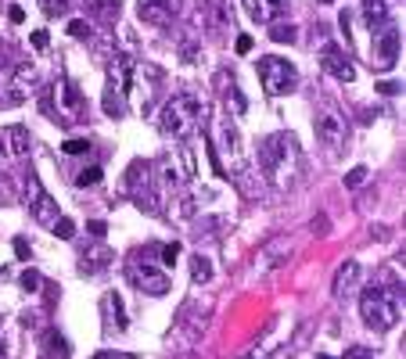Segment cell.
I'll return each mask as SVG.
<instances>
[{"label":"cell","instance_id":"1","mask_svg":"<svg viewBox=\"0 0 406 359\" xmlns=\"http://www.w3.org/2000/svg\"><path fill=\"white\" fill-rule=\"evenodd\" d=\"M299 162H302V151H299V140L295 133L280 130V133H270L267 140L259 144V169L273 187H291L295 176H299Z\"/></svg>","mask_w":406,"mask_h":359},{"label":"cell","instance_id":"2","mask_svg":"<svg viewBox=\"0 0 406 359\" xmlns=\"http://www.w3.org/2000/svg\"><path fill=\"white\" fill-rule=\"evenodd\" d=\"M201 119H205V101L198 93H173L159 112V133L173 140H187L198 130Z\"/></svg>","mask_w":406,"mask_h":359},{"label":"cell","instance_id":"3","mask_svg":"<svg viewBox=\"0 0 406 359\" xmlns=\"http://www.w3.org/2000/svg\"><path fill=\"white\" fill-rule=\"evenodd\" d=\"M399 313H403V291L399 288H385V284H370L363 294H360V316L370 331H392L399 323Z\"/></svg>","mask_w":406,"mask_h":359},{"label":"cell","instance_id":"4","mask_svg":"<svg viewBox=\"0 0 406 359\" xmlns=\"http://www.w3.org/2000/svg\"><path fill=\"white\" fill-rule=\"evenodd\" d=\"M130 80H133V61L126 54H119L112 65H108V83H104V97H101V108H104L108 119H122V115H126Z\"/></svg>","mask_w":406,"mask_h":359},{"label":"cell","instance_id":"5","mask_svg":"<svg viewBox=\"0 0 406 359\" xmlns=\"http://www.w3.org/2000/svg\"><path fill=\"white\" fill-rule=\"evenodd\" d=\"M259 83L270 97H284V93H291L299 86V69H295L288 58L267 54V58H259Z\"/></svg>","mask_w":406,"mask_h":359},{"label":"cell","instance_id":"6","mask_svg":"<svg viewBox=\"0 0 406 359\" xmlns=\"http://www.w3.org/2000/svg\"><path fill=\"white\" fill-rule=\"evenodd\" d=\"M43 112L47 115H65V119H76L83 112V93H80V86H76L69 76H58V83H54V90L51 93H43Z\"/></svg>","mask_w":406,"mask_h":359},{"label":"cell","instance_id":"7","mask_svg":"<svg viewBox=\"0 0 406 359\" xmlns=\"http://www.w3.org/2000/svg\"><path fill=\"white\" fill-rule=\"evenodd\" d=\"M126 194H130L144 212H159V198H155V169H151V162L137 159V162L126 169Z\"/></svg>","mask_w":406,"mask_h":359},{"label":"cell","instance_id":"8","mask_svg":"<svg viewBox=\"0 0 406 359\" xmlns=\"http://www.w3.org/2000/svg\"><path fill=\"white\" fill-rule=\"evenodd\" d=\"M25 205H29V212H33V220L40 223V227H54V220H58V201L43 191V183L29 173L25 176Z\"/></svg>","mask_w":406,"mask_h":359},{"label":"cell","instance_id":"9","mask_svg":"<svg viewBox=\"0 0 406 359\" xmlns=\"http://www.w3.org/2000/svg\"><path fill=\"white\" fill-rule=\"evenodd\" d=\"M126 277H130V284H133L137 291L151 294V299H162V294H169V277H166L159 266H148V262H140V259H130Z\"/></svg>","mask_w":406,"mask_h":359},{"label":"cell","instance_id":"10","mask_svg":"<svg viewBox=\"0 0 406 359\" xmlns=\"http://www.w3.org/2000/svg\"><path fill=\"white\" fill-rule=\"evenodd\" d=\"M317 140L331 151V154H338L341 151V144H346V115L338 112V108H320V115H317Z\"/></svg>","mask_w":406,"mask_h":359},{"label":"cell","instance_id":"11","mask_svg":"<svg viewBox=\"0 0 406 359\" xmlns=\"http://www.w3.org/2000/svg\"><path fill=\"white\" fill-rule=\"evenodd\" d=\"M216 154H223L238 173L245 169V148H241V133L234 126V119H223L220 126H216Z\"/></svg>","mask_w":406,"mask_h":359},{"label":"cell","instance_id":"12","mask_svg":"<svg viewBox=\"0 0 406 359\" xmlns=\"http://www.w3.org/2000/svg\"><path fill=\"white\" fill-rule=\"evenodd\" d=\"M183 0H137V14L148 25H169L173 19H180Z\"/></svg>","mask_w":406,"mask_h":359},{"label":"cell","instance_id":"13","mask_svg":"<svg viewBox=\"0 0 406 359\" xmlns=\"http://www.w3.org/2000/svg\"><path fill=\"white\" fill-rule=\"evenodd\" d=\"M29 130L25 126H0V162H19L29 154Z\"/></svg>","mask_w":406,"mask_h":359},{"label":"cell","instance_id":"14","mask_svg":"<svg viewBox=\"0 0 406 359\" xmlns=\"http://www.w3.org/2000/svg\"><path fill=\"white\" fill-rule=\"evenodd\" d=\"M320 65H324L327 76H335L338 83H356V69H352L349 54L341 51L338 43H327L324 51H320Z\"/></svg>","mask_w":406,"mask_h":359},{"label":"cell","instance_id":"15","mask_svg":"<svg viewBox=\"0 0 406 359\" xmlns=\"http://www.w3.org/2000/svg\"><path fill=\"white\" fill-rule=\"evenodd\" d=\"M396 58H399V29L385 25L374 33V61H378V69H392Z\"/></svg>","mask_w":406,"mask_h":359},{"label":"cell","instance_id":"16","mask_svg":"<svg viewBox=\"0 0 406 359\" xmlns=\"http://www.w3.org/2000/svg\"><path fill=\"white\" fill-rule=\"evenodd\" d=\"M360 277H363V266L356 259H346L338 266V273H335V284H331V294L338 302H346V299H352L356 294V288H360Z\"/></svg>","mask_w":406,"mask_h":359},{"label":"cell","instance_id":"17","mask_svg":"<svg viewBox=\"0 0 406 359\" xmlns=\"http://www.w3.org/2000/svg\"><path fill=\"white\" fill-rule=\"evenodd\" d=\"M155 173H159L155 180H159L162 194H173V191H177L180 183H187V180H183V173L177 169V162H173V154H162V159L155 162Z\"/></svg>","mask_w":406,"mask_h":359},{"label":"cell","instance_id":"18","mask_svg":"<svg viewBox=\"0 0 406 359\" xmlns=\"http://www.w3.org/2000/svg\"><path fill=\"white\" fill-rule=\"evenodd\" d=\"M101 313H104V331H126V313H122L119 294H104Z\"/></svg>","mask_w":406,"mask_h":359},{"label":"cell","instance_id":"19","mask_svg":"<svg viewBox=\"0 0 406 359\" xmlns=\"http://www.w3.org/2000/svg\"><path fill=\"white\" fill-rule=\"evenodd\" d=\"M40 359H72L69 356V341L61 338L54 327H51V331H43V338H40Z\"/></svg>","mask_w":406,"mask_h":359},{"label":"cell","instance_id":"20","mask_svg":"<svg viewBox=\"0 0 406 359\" xmlns=\"http://www.w3.org/2000/svg\"><path fill=\"white\" fill-rule=\"evenodd\" d=\"M363 22L370 33H378V29L392 25V8L388 4H363Z\"/></svg>","mask_w":406,"mask_h":359},{"label":"cell","instance_id":"21","mask_svg":"<svg viewBox=\"0 0 406 359\" xmlns=\"http://www.w3.org/2000/svg\"><path fill=\"white\" fill-rule=\"evenodd\" d=\"M216 83H220V90H223V101L234 108V115H245L248 112V101L241 97V90H238V83H234V80H227V72L220 76V80H216Z\"/></svg>","mask_w":406,"mask_h":359},{"label":"cell","instance_id":"22","mask_svg":"<svg viewBox=\"0 0 406 359\" xmlns=\"http://www.w3.org/2000/svg\"><path fill=\"white\" fill-rule=\"evenodd\" d=\"M191 280L194 284H209L212 280V262L205 255H191Z\"/></svg>","mask_w":406,"mask_h":359},{"label":"cell","instance_id":"23","mask_svg":"<svg viewBox=\"0 0 406 359\" xmlns=\"http://www.w3.org/2000/svg\"><path fill=\"white\" fill-rule=\"evenodd\" d=\"M241 8L245 14L252 22H270V8H267V0H241Z\"/></svg>","mask_w":406,"mask_h":359},{"label":"cell","instance_id":"24","mask_svg":"<svg viewBox=\"0 0 406 359\" xmlns=\"http://www.w3.org/2000/svg\"><path fill=\"white\" fill-rule=\"evenodd\" d=\"M295 36H299V29H295L291 22H277V25H270V40H277V43H295Z\"/></svg>","mask_w":406,"mask_h":359},{"label":"cell","instance_id":"25","mask_svg":"<svg viewBox=\"0 0 406 359\" xmlns=\"http://www.w3.org/2000/svg\"><path fill=\"white\" fill-rule=\"evenodd\" d=\"M363 183H367V165H356V169L346 173V187H349V191H356V187H363Z\"/></svg>","mask_w":406,"mask_h":359},{"label":"cell","instance_id":"26","mask_svg":"<svg viewBox=\"0 0 406 359\" xmlns=\"http://www.w3.org/2000/svg\"><path fill=\"white\" fill-rule=\"evenodd\" d=\"M51 230L58 233V238H65V241H69V238H72V233H76V223L69 220V216H58V220H54V227H51Z\"/></svg>","mask_w":406,"mask_h":359},{"label":"cell","instance_id":"27","mask_svg":"<svg viewBox=\"0 0 406 359\" xmlns=\"http://www.w3.org/2000/svg\"><path fill=\"white\" fill-rule=\"evenodd\" d=\"M80 187H98L101 183V165H90V169H83L80 173V180H76Z\"/></svg>","mask_w":406,"mask_h":359},{"label":"cell","instance_id":"28","mask_svg":"<svg viewBox=\"0 0 406 359\" xmlns=\"http://www.w3.org/2000/svg\"><path fill=\"white\" fill-rule=\"evenodd\" d=\"M61 151L76 159V154H87V151H90V144H87V140H80V137H72V140H65V144H61Z\"/></svg>","mask_w":406,"mask_h":359},{"label":"cell","instance_id":"29","mask_svg":"<svg viewBox=\"0 0 406 359\" xmlns=\"http://www.w3.org/2000/svg\"><path fill=\"white\" fill-rule=\"evenodd\" d=\"M69 4H72V0H40V8H43L47 14H61Z\"/></svg>","mask_w":406,"mask_h":359},{"label":"cell","instance_id":"30","mask_svg":"<svg viewBox=\"0 0 406 359\" xmlns=\"http://www.w3.org/2000/svg\"><path fill=\"white\" fill-rule=\"evenodd\" d=\"M159 255H162V262H166V266H173V262H177V255H180V244H162V248H159Z\"/></svg>","mask_w":406,"mask_h":359},{"label":"cell","instance_id":"31","mask_svg":"<svg viewBox=\"0 0 406 359\" xmlns=\"http://www.w3.org/2000/svg\"><path fill=\"white\" fill-rule=\"evenodd\" d=\"M69 33H72L76 40H87V36H90V25H87L83 19H76V22H69Z\"/></svg>","mask_w":406,"mask_h":359},{"label":"cell","instance_id":"32","mask_svg":"<svg viewBox=\"0 0 406 359\" xmlns=\"http://www.w3.org/2000/svg\"><path fill=\"white\" fill-rule=\"evenodd\" d=\"M22 288H25V291H36V288H40V273H36V270H25V273H22Z\"/></svg>","mask_w":406,"mask_h":359},{"label":"cell","instance_id":"33","mask_svg":"<svg viewBox=\"0 0 406 359\" xmlns=\"http://www.w3.org/2000/svg\"><path fill=\"white\" fill-rule=\"evenodd\" d=\"M341 359H374V352H370V349H363V345H352L346 356H341Z\"/></svg>","mask_w":406,"mask_h":359},{"label":"cell","instance_id":"34","mask_svg":"<svg viewBox=\"0 0 406 359\" xmlns=\"http://www.w3.org/2000/svg\"><path fill=\"white\" fill-rule=\"evenodd\" d=\"M29 43H33L36 51H47V29H36V33L29 36Z\"/></svg>","mask_w":406,"mask_h":359},{"label":"cell","instance_id":"35","mask_svg":"<svg viewBox=\"0 0 406 359\" xmlns=\"http://www.w3.org/2000/svg\"><path fill=\"white\" fill-rule=\"evenodd\" d=\"M234 51H238V54H248V51H252V36H238V43H234Z\"/></svg>","mask_w":406,"mask_h":359},{"label":"cell","instance_id":"36","mask_svg":"<svg viewBox=\"0 0 406 359\" xmlns=\"http://www.w3.org/2000/svg\"><path fill=\"white\" fill-rule=\"evenodd\" d=\"M8 19H11V25H22V22H25V11H22V8H11Z\"/></svg>","mask_w":406,"mask_h":359},{"label":"cell","instance_id":"37","mask_svg":"<svg viewBox=\"0 0 406 359\" xmlns=\"http://www.w3.org/2000/svg\"><path fill=\"white\" fill-rule=\"evenodd\" d=\"M238 359H267V352H262V345H256V349H248V352H241Z\"/></svg>","mask_w":406,"mask_h":359},{"label":"cell","instance_id":"38","mask_svg":"<svg viewBox=\"0 0 406 359\" xmlns=\"http://www.w3.org/2000/svg\"><path fill=\"white\" fill-rule=\"evenodd\" d=\"M14 255H19V259H29V244H25L22 238H14Z\"/></svg>","mask_w":406,"mask_h":359},{"label":"cell","instance_id":"39","mask_svg":"<svg viewBox=\"0 0 406 359\" xmlns=\"http://www.w3.org/2000/svg\"><path fill=\"white\" fill-rule=\"evenodd\" d=\"M396 90H399V83H381V86H378V93H385V97H392Z\"/></svg>","mask_w":406,"mask_h":359},{"label":"cell","instance_id":"40","mask_svg":"<svg viewBox=\"0 0 406 359\" xmlns=\"http://www.w3.org/2000/svg\"><path fill=\"white\" fill-rule=\"evenodd\" d=\"M8 198H11V187H8L4 176H0V201H8Z\"/></svg>","mask_w":406,"mask_h":359},{"label":"cell","instance_id":"41","mask_svg":"<svg viewBox=\"0 0 406 359\" xmlns=\"http://www.w3.org/2000/svg\"><path fill=\"white\" fill-rule=\"evenodd\" d=\"M93 359H130V356H122V352H98Z\"/></svg>","mask_w":406,"mask_h":359},{"label":"cell","instance_id":"42","mask_svg":"<svg viewBox=\"0 0 406 359\" xmlns=\"http://www.w3.org/2000/svg\"><path fill=\"white\" fill-rule=\"evenodd\" d=\"M284 4H288V0H267V8H270V14H273V11H280V8H284Z\"/></svg>","mask_w":406,"mask_h":359},{"label":"cell","instance_id":"43","mask_svg":"<svg viewBox=\"0 0 406 359\" xmlns=\"http://www.w3.org/2000/svg\"><path fill=\"white\" fill-rule=\"evenodd\" d=\"M104 230H108L104 223H90V233H98V238H104Z\"/></svg>","mask_w":406,"mask_h":359},{"label":"cell","instance_id":"44","mask_svg":"<svg viewBox=\"0 0 406 359\" xmlns=\"http://www.w3.org/2000/svg\"><path fill=\"white\" fill-rule=\"evenodd\" d=\"M0 359H4V320H0Z\"/></svg>","mask_w":406,"mask_h":359},{"label":"cell","instance_id":"45","mask_svg":"<svg viewBox=\"0 0 406 359\" xmlns=\"http://www.w3.org/2000/svg\"><path fill=\"white\" fill-rule=\"evenodd\" d=\"M363 4H388V8H392L396 0H363Z\"/></svg>","mask_w":406,"mask_h":359},{"label":"cell","instance_id":"46","mask_svg":"<svg viewBox=\"0 0 406 359\" xmlns=\"http://www.w3.org/2000/svg\"><path fill=\"white\" fill-rule=\"evenodd\" d=\"M317 359H335V356H327V352H317Z\"/></svg>","mask_w":406,"mask_h":359},{"label":"cell","instance_id":"47","mask_svg":"<svg viewBox=\"0 0 406 359\" xmlns=\"http://www.w3.org/2000/svg\"><path fill=\"white\" fill-rule=\"evenodd\" d=\"M317 4H335V0H317Z\"/></svg>","mask_w":406,"mask_h":359}]
</instances>
